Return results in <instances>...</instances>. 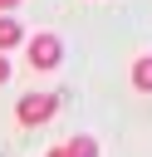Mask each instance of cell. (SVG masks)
<instances>
[{
    "label": "cell",
    "mask_w": 152,
    "mask_h": 157,
    "mask_svg": "<svg viewBox=\"0 0 152 157\" xmlns=\"http://www.w3.org/2000/svg\"><path fill=\"white\" fill-rule=\"evenodd\" d=\"M25 44V25L15 20V15H0V54H10V49H20Z\"/></svg>",
    "instance_id": "cell-3"
},
{
    "label": "cell",
    "mask_w": 152,
    "mask_h": 157,
    "mask_svg": "<svg viewBox=\"0 0 152 157\" xmlns=\"http://www.w3.org/2000/svg\"><path fill=\"white\" fill-rule=\"evenodd\" d=\"M25 59H29V69L34 74H49V69H59L64 64V44H59V34H49V29H39V34H25Z\"/></svg>",
    "instance_id": "cell-1"
},
{
    "label": "cell",
    "mask_w": 152,
    "mask_h": 157,
    "mask_svg": "<svg viewBox=\"0 0 152 157\" xmlns=\"http://www.w3.org/2000/svg\"><path fill=\"white\" fill-rule=\"evenodd\" d=\"M54 113H59V98L54 93H20V103H15V123L20 128H39Z\"/></svg>",
    "instance_id": "cell-2"
},
{
    "label": "cell",
    "mask_w": 152,
    "mask_h": 157,
    "mask_svg": "<svg viewBox=\"0 0 152 157\" xmlns=\"http://www.w3.org/2000/svg\"><path fill=\"white\" fill-rule=\"evenodd\" d=\"M127 78H132V88H137V93H152V54H137V59H132V69H127Z\"/></svg>",
    "instance_id": "cell-4"
},
{
    "label": "cell",
    "mask_w": 152,
    "mask_h": 157,
    "mask_svg": "<svg viewBox=\"0 0 152 157\" xmlns=\"http://www.w3.org/2000/svg\"><path fill=\"white\" fill-rule=\"evenodd\" d=\"M10 74H15V64H10V54H0V83H10Z\"/></svg>",
    "instance_id": "cell-6"
},
{
    "label": "cell",
    "mask_w": 152,
    "mask_h": 157,
    "mask_svg": "<svg viewBox=\"0 0 152 157\" xmlns=\"http://www.w3.org/2000/svg\"><path fill=\"white\" fill-rule=\"evenodd\" d=\"M44 157H64V147H54V152H44Z\"/></svg>",
    "instance_id": "cell-8"
},
{
    "label": "cell",
    "mask_w": 152,
    "mask_h": 157,
    "mask_svg": "<svg viewBox=\"0 0 152 157\" xmlns=\"http://www.w3.org/2000/svg\"><path fill=\"white\" fill-rule=\"evenodd\" d=\"M64 157H98V142L83 132V137H69L64 142Z\"/></svg>",
    "instance_id": "cell-5"
},
{
    "label": "cell",
    "mask_w": 152,
    "mask_h": 157,
    "mask_svg": "<svg viewBox=\"0 0 152 157\" xmlns=\"http://www.w3.org/2000/svg\"><path fill=\"white\" fill-rule=\"evenodd\" d=\"M20 10V0H0V15H15Z\"/></svg>",
    "instance_id": "cell-7"
}]
</instances>
